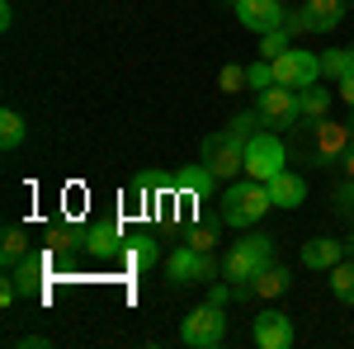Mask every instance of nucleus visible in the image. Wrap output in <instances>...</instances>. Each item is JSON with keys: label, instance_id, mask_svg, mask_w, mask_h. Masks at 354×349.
I'll return each instance as SVG.
<instances>
[{"label": "nucleus", "instance_id": "nucleus-1", "mask_svg": "<svg viewBox=\"0 0 354 349\" xmlns=\"http://www.w3.org/2000/svg\"><path fill=\"white\" fill-rule=\"evenodd\" d=\"M270 265H274V236L250 232V236H241V241H232V250L222 255V279L236 288V302H245L250 279H255V274H265Z\"/></svg>", "mask_w": 354, "mask_h": 349}, {"label": "nucleus", "instance_id": "nucleus-2", "mask_svg": "<svg viewBox=\"0 0 354 349\" xmlns=\"http://www.w3.org/2000/svg\"><path fill=\"white\" fill-rule=\"evenodd\" d=\"M270 208H274L270 185L245 175V180H232V185L222 189V213L218 217H222V227H241L245 232V227H255Z\"/></svg>", "mask_w": 354, "mask_h": 349}, {"label": "nucleus", "instance_id": "nucleus-3", "mask_svg": "<svg viewBox=\"0 0 354 349\" xmlns=\"http://www.w3.org/2000/svg\"><path fill=\"white\" fill-rule=\"evenodd\" d=\"M222 279V265L213 255L194 250V245H175L165 255V283L170 288H194V283H218Z\"/></svg>", "mask_w": 354, "mask_h": 349}, {"label": "nucleus", "instance_id": "nucleus-4", "mask_svg": "<svg viewBox=\"0 0 354 349\" xmlns=\"http://www.w3.org/2000/svg\"><path fill=\"white\" fill-rule=\"evenodd\" d=\"M307 133H312V142H307V161L317 165H340L345 161V151L354 147V123H330V118H317V123H307Z\"/></svg>", "mask_w": 354, "mask_h": 349}, {"label": "nucleus", "instance_id": "nucleus-5", "mask_svg": "<svg viewBox=\"0 0 354 349\" xmlns=\"http://www.w3.org/2000/svg\"><path fill=\"white\" fill-rule=\"evenodd\" d=\"M255 113H260V123H265L270 133H293V128L302 123L298 90H288V85H270V90H260V95H255Z\"/></svg>", "mask_w": 354, "mask_h": 349}, {"label": "nucleus", "instance_id": "nucleus-6", "mask_svg": "<svg viewBox=\"0 0 354 349\" xmlns=\"http://www.w3.org/2000/svg\"><path fill=\"white\" fill-rule=\"evenodd\" d=\"M203 165L218 175V180H236V175H245V142L232 128H222V133L203 137Z\"/></svg>", "mask_w": 354, "mask_h": 349}, {"label": "nucleus", "instance_id": "nucleus-7", "mask_svg": "<svg viewBox=\"0 0 354 349\" xmlns=\"http://www.w3.org/2000/svg\"><path fill=\"white\" fill-rule=\"evenodd\" d=\"M279 170H288V151H283V142H279V133H255L245 137V175L250 180H265L270 185Z\"/></svg>", "mask_w": 354, "mask_h": 349}, {"label": "nucleus", "instance_id": "nucleus-8", "mask_svg": "<svg viewBox=\"0 0 354 349\" xmlns=\"http://www.w3.org/2000/svg\"><path fill=\"white\" fill-rule=\"evenodd\" d=\"M222 335H227V317H222V307H213V302L194 307L189 317H185V326H180V340L189 349H218Z\"/></svg>", "mask_w": 354, "mask_h": 349}, {"label": "nucleus", "instance_id": "nucleus-9", "mask_svg": "<svg viewBox=\"0 0 354 349\" xmlns=\"http://www.w3.org/2000/svg\"><path fill=\"white\" fill-rule=\"evenodd\" d=\"M274 81L288 85V90H307V85H317V81H322V53L288 48L283 57H274Z\"/></svg>", "mask_w": 354, "mask_h": 349}, {"label": "nucleus", "instance_id": "nucleus-10", "mask_svg": "<svg viewBox=\"0 0 354 349\" xmlns=\"http://www.w3.org/2000/svg\"><path fill=\"white\" fill-rule=\"evenodd\" d=\"M250 335L260 349H293V317L279 307H260L250 321Z\"/></svg>", "mask_w": 354, "mask_h": 349}, {"label": "nucleus", "instance_id": "nucleus-11", "mask_svg": "<svg viewBox=\"0 0 354 349\" xmlns=\"http://www.w3.org/2000/svg\"><path fill=\"white\" fill-rule=\"evenodd\" d=\"M232 10H236L241 28H250L255 38H260V33H274V28H283V15H288L283 0H236Z\"/></svg>", "mask_w": 354, "mask_h": 349}, {"label": "nucleus", "instance_id": "nucleus-12", "mask_svg": "<svg viewBox=\"0 0 354 349\" xmlns=\"http://www.w3.org/2000/svg\"><path fill=\"white\" fill-rule=\"evenodd\" d=\"M85 255H95V260H113V255H123V227L118 222H95V227H85V241H81Z\"/></svg>", "mask_w": 354, "mask_h": 349}, {"label": "nucleus", "instance_id": "nucleus-13", "mask_svg": "<svg viewBox=\"0 0 354 349\" xmlns=\"http://www.w3.org/2000/svg\"><path fill=\"white\" fill-rule=\"evenodd\" d=\"M302 269H317V274H330V269L345 260V241H330V236H317V241H302Z\"/></svg>", "mask_w": 354, "mask_h": 349}, {"label": "nucleus", "instance_id": "nucleus-14", "mask_svg": "<svg viewBox=\"0 0 354 349\" xmlns=\"http://www.w3.org/2000/svg\"><path fill=\"white\" fill-rule=\"evenodd\" d=\"M288 288H293V274H288V269H279V265H270L265 274H255V279H250L245 302H274V297H283Z\"/></svg>", "mask_w": 354, "mask_h": 349}, {"label": "nucleus", "instance_id": "nucleus-15", "mask_svg": "<svg viewBox=\"0 0 354 349\" xmlns=\"http://www.w3.org/2000/svg\"><path fill=\"white\" fill-rule=\"evenodd\" d=\"M270 198H274V208H288V213H293V208L307 203V180L293 175V170H279L270 180Z\"/></svg>", "mask_w": 354, "mask_h": 349}, {"label": "nucleus", "instance_id": "nucleus-16", "mask_svg": "<svg viewBox=\"0 0 354 349\" xmlns=\"http://www.w3.org/2000/svg\"><path fill=\"white\" fill-rule=\"evenodd\" d=\"M302 5H307L312 33H335L340 19H345V5H350V0H302Z\"/></svg>", "mask_w": 354, "mask_h": 349}, {"label": "nucleus", "instance_id": "nucleus-17", "mask_svg": "<svg viewBox=\"0 0 354 349\" xmlns=\"http://www.w3.org/2000/svg\"><path fill=\"white\" fill-rule=\"evenodd\" d=\"M175 185L185 189V194H194V198H208V194L218 189V175H213L203 161L198 165H180V170H175Z\"/></svg>", "mask_w": 354, "mask_h": 349}, {"label": "nucleus", "instance_id": "nucleus-18", "mask_svg": "<svg viewBox=\"0 0 354 349\" xmlns=\"http://www.w3.org/2000/svg\"><path fill=\"white\" fill-rule=\"evenodd\" d=\"M123 260L147 274V269L161 260V245H156V236H151V232H142V236H133V241H123Z\"/></svg>", "mask_w": 354, "mask_h": 349}, {"label": "nucleus", "instance_id": "nucleus-19", "mask_svg": "<svg viewBox=\"0 0 354 349\" xmlns=\"http://www.w3.org/2000/svg\"><path fill=\"white\" fill-rule=\"evenodd\" d=\"M43 255H28V260H19L15 269H5V274H15V283H19V293L24 297H43Z\"/></svg>", "mask_w": 354, "mask_h": 349}, {"label": "nucleus", "instance_id": "nucleus-20", "mask_svg": "<svg viewBox=\"0 0 354 349\" xmlns=\"http://www.w3.org/2000/svg\"><path fill=\"white\" fill-rule=\"evenodd\" d=\"M28 255H33L28 232L24 227H5V236H0V260H5V269H15L19 260H28Z\"/></svg>", "mask_w": 354, "mask_h": 349}, {"label": "nucleus", "instance_id": "nucleus-21", "mask_svg": "<svg viewBox=\"0 0 354 349\" xmlns=\"http://www.w3.org/2000/svg\"><path fill=\"white\" fill-rule=\"evenodd\" d=\"M330 95H335V90H317V85H307V90H298L302 123H317V118H326V109H330ZM302 123H298V128H302Z\"/></svg>", "mask_w": 354, "mask_h": 349}, {"label": "nucleus", "instance_id": "nucleus-22", "mask_svg": "<svg viewBox=\"0 0 354 349\" xmlns=\"http://www.w3.org/2000/svg\"><path fill=\"white\" fill-rule=\"evenodd\" d=\"M24 137H28V128H24V118H19V109H5L0 113V147L5 151H19Z\"/></svg>", "mask_w": 354, "mask_h": 349}, {"label": "nucleus", "instance_id": "nucleus-23", "mask_svg": "<svg viewBox=\"0 0 354 349\" xmlns=\"http://www.w3.org/2000/svg\"><path fill=\"white\" fill-rule=\"evenodd\" d=\"M330 293H335V302L354 307V260H350V255H345L340 265L330 269Z\"/></svg>", "mask_w": 354, "mask_h": 349}, {"label": "nucleus", "instance_id": "nucleus-24", "mask_svg": "<svg viewBox=\"0 0 354 349\" xmlns=\"http://www.w3.org/2000/svg\"><path fill=\"white\" fill-rule=\"evenodd\" d=\"M322 76H326L330 85L340 81V76H350V48H330V53H322Z\"/></svg>", "mask_w": 354, "mask_h": 349}, {"label": "nucleus", "instance_id": "nucleus-25", "mask_svg": "<svg viewBox=\"0 0 354 349\" xmlns=\"http://www.w3.org/2000/svg\"><path fill=\"white\" fill-rule=\"evenodd\" d=\"M293 48V33H283V28H274V33H260V57L274 62V57H283Z\"/></svg>", "mask_w": 354, "mask_h": 349}, {"label": "nucleus", "instance_id": "nucleus-26", "mask_svg": "<svg viewBox=\"0 0 354 349\" xmlns=\"http://www.w3.org/2000/svg\"><path fill=\"white\" fill-rule=\"evenodd\" d=\"M245 85H250L255 95H260V90H270V85H279V81H274V62H265V57H260V62H250V66H245Z\"/></svg>", "mask_w": 354, "mask_h": 349}, {"label": "nucleus", "instance_id": "nucleus-27", "mask_svg": "<svg viewBox=\"0 0 354 349\" xmlns=\"http://www.w3.org/2000/svg\"><path fill=\"white\" fill-rule=\"evenodd\" d=\"M218 90H222V95H241V90H250V85H245V66L227 62V66L218 71Z\"/></svg>", "mask_w": 354, "mask_h": 349}, {"label": "nucleus", "instance_id": "nucleus-28", "mask_svg": "<svg viewBox=\"0 0 354 349\" xmlns=\"http://www.w3.org/2000/svg\"><path fill=\"white\" fill-rule=\"evenodd\" d=\"M283 33H293V38H302V33H312V19H307V5H288V15H283Z\"/></svg>", "mask_w": 354, "mask_h": 349}, {"label": "nucleus", "instance_id": "nucleus-29", "mask_svg": "<svg viewBox=\"0 0 354 349\" xmlns=\"http://www.w3.org/2000/svg\"><path fill=\"white\" fill-rule=\"evenodd\" d=\"M330 203H335V213L345 217V222H354V180H345V185L330 194Z\"/></svg>", "mask_w": 354, "mask_h": 349}, {"label": "nucleus", "instance_id": "nucleus-30", "mask_svg": "<svg viewBox=\"0 0 354 349\" xmlns=\"http://www.w3.org/2000/svg\"><path fill=\"white\" fill-rule=\"evenodd\" d=\"M147 194H151V175H137V180H128V189H123L128 208H142V203H147Z\"/></svg>", "mask_w": 354, "mask_h": 349}, {"label": "nucleus", "instance_id": "nucleus-31", "mask_svg": "<svg viewBox=\"0 0 354 349\" xmlns=\"http://www.w3.org/2000/svg\"><path fill=\"white\" fill-rule=\"evenodd\" d=\"M189 245H194V250H203V255H213L218 232H213V227H194V232H189Z\"/></svg>", "mask_w": 354, "mask_h": 349}, {"label": "nucleus", "instance_id": "nucleus-32", "mask_svg": "<svg viewBox=\"0 0 354 349\" xmlns=\"http://www.w3.org/2000/svg\"><path fill=\"white\" fill-rule=\"evenodd\" d=\"M19 283H15V274H5V279H0V307H15V302H19Z\"/></svg>", "mask_w": 354, "mask_h": 349}, {"label": "nucleus", "instance_id": "nucleus-33", "mask_svg": "<svg viewBox=\"0 0 354 349\" xmlns=\"http://www.w3.org/2000/svg\"><path fill=\"white\" fill-rule=\"evenodd\" d=\"M335 95H340V100H345V104L354 109V71H350V76H340V81H335Z\"/></svg>", "mask_w": 354, "mask_h": 349}, {"label": "nucleus", "instance_id": "nucleus-34", "mask_svg": "<svg viewBox=\"0 0 354 349\" xmlns=\"http://www.w3.org/2000/svg\"><path fill=\"white\" fill-rule=\"evenodd\" d=\"M15 345L19 349H48L53 340H48V335H15Z\"/></svg>", "mask_w": 354, "mask_h": 349}, {"label": "nucleus", "instance_id": "nucleus-35", "mask_svg": "<svg viewBox=\"0 0 354 349\" xmlns=\"http://www.w3.org/2000/svg\"><path fill=\"white\" fill-rule=\"evenodd\" d=\"M10 24H15V5L5 0V5H0V28H10Z\"/></svg>", "mask_w": 354, "mask_h": 349}, {"label": "nucleus", "instance_id": "nucleus-36", "mask_svg": "<svg viewBox=\"0 0 354 349\" xmlns=\"http://www.w3.org/2000/svg\"><path fill=\"white\" fill-rule=\"evenodd\" d=\"M340 165H345V180H354V147L345 151V161H340Z\"/></svg>", "mask_w": 354, "mask_h": 349}, {"label": "nucleus", "instance_id": "nucleus-37", "mask_svg": "<svg viewBox=\"0 0 354 349\" xmlns=\"http://www.w3.org/2000/svg\"><path fill=\"white\" fill-rule=\"evenodd\" d=\"M345 255H350V260H354V236H350V241H345Z\"/></svg>", "mask_w": 354, "mask_h": 349}, {"label": "nucleus", "instance_id": "nucleus-38", "mask_svg": "<svg viewBox=\"0 0 354 349\" xmlns=\"http://www.w3.org/2000/svg\"><path fill=\"white\" fill-rule=\"evenodd\" d=\"M350 71H354V48H350Z\"/></svg>", "mask_w": 354, "mask_h": 349}, {"label": "nucleus", "instance_id": "nucleus-39", "mask_svg": "<svg viewBox=\"0 0 354 349\" xmlns=\"http://www.w3.org/2000/svg\"><path fill=\"white\" fill-rule=\"evenodd\" d=\"M227 5H236V0H227Z\"/></svg>", "mask_w": 354, "mask_h": 349}, {"label": "nucleus", "instance_id": "nucleus-40", "mask_svg": "<svg viewBox=\"0 0 354 349\" xmlns=\"http://www.w3.org/2000/svg\"><path fill=\"white\" fill-rule=\"evenodd\" d=\"M350 123H354V113H350Z\"/></svg>", "mask_w": 354, "mask_h": 349}]
</instances>
